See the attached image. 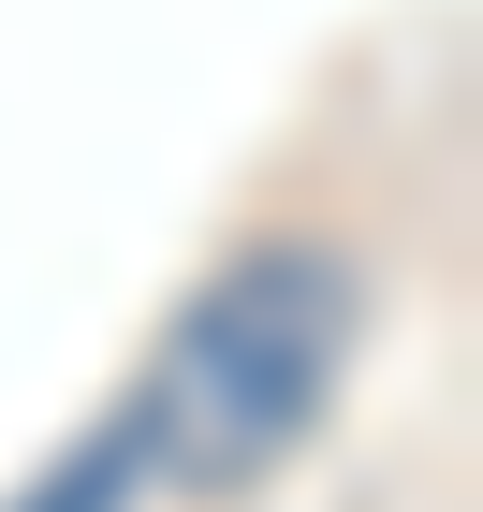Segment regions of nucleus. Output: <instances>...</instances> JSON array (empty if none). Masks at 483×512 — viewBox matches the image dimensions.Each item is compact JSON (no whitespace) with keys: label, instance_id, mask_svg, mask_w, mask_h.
Segmentation results:
<instances>
[{"label":"nucleus","instance_id":"f257e3e1","mask_svg":"<svg viewBox=\"0 0 483 512\" xmlns=\"http://www.w3.org/2000/svg\"><path fill=\"white\" fill-rule=\"evenodd\" d=\"M337 352H352V278L322 264V249H249V264H220L191 293V322H176L147 410L191 425L205 469H264L279 439H308Z\"/></svg>","mask_w":483,"mask_h":512},{"label":"nucleus","instance_id":"f03ea898","mask_svg":"<svg viewBox=\"0 0 483 512\" xmlns=\"http://www.w3.org/2000/svg\"><path fill=\"white\" fill-rule=\"evenodd\" d=\"M147 454H161V410H103V439H88V454H74V469H59V483H30V498H15V512H118Z\"/></svg>","mask_w":483,"mask_h":512}]
</instances>
